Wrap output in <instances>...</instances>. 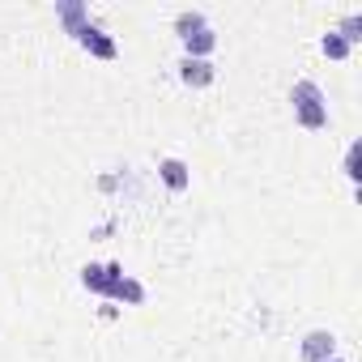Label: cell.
Instances as JSON below:
<instances>
[{
    "mask_svg": "<svg viewBox=\"0 0 362 362\" xmlns=\"http://www.w3.org/2000/svg\"><path fill=\"white\" fill-rule=\"evenodd\" d=\"M290 103H294V119H298L307 132L328 128V98H324V90H320L315 81H294Z\"/></svg>",
    "mask_w": 362,
    "mask_h": 362,
    "instance_id": "1",
    "label": "cell"
},
{
    "mask_svg": "<svg viewBox=\"0 0 362 362\" xmlns=\"http://www.w3.org/2000/svg\"><path fill=\"white\" fill-rule=\"evenodd\" d=\"M73 39L90 52V56H98V60H115L119 56V47H115V39L107 35V30H98L94 22H86L81 30H73Z\"/></svg>",
    "mask_w": 362,
    "mask_h": 362,
    "instance_id": "2",
    "label": "cell"
},
{
    "mask_svg": "<svg viewBox=\"0 0 362 362\" xmlns=\"http://www.w3.org/2000/svg\"><path fill=\"white\" fill-rule=\"evenodd\" d=\"M298 354H303V362H324V358H337V337H332L328 328H311V332L303 337Z\"/></svg>",
    "mask_w": 362,
    "mask_h": 362,
    "instance_id": "3",
    "label": "cell"
},
{
    "mask_svg": "<svg viewBox=\"0 0 362 362\" xmlns=\"http://www.w3.org/2000/svg\"><path fill=\"white\" fill-rule=\"evenodd\" d=\"M158 179H162L170 192H188L192 188V170H188L184 158H162L158 162Z\"/></svg>",
    "mask_w": 362,
    "mask_h": 362,
    "instance_id": "4",
    "label": "cell"
},
{
    "mask_svg": "<svg viewBox=\"0 0 362 362\" xmlns=\"http://www.w3.org/2000/svg\"><path fill=\"white\" fill-rule=\"evenodd\" d=\"M214 77H218V69L209 64V60H179V81H184L188 90H205V86H214Z\"/></svg>",
    "mask_w": 362,
    "mask_h": 362,
    "instance_id": "5",
    "label": "cell"
},
{
    "mask_svg": "<svg viewBox=\"0 0 362 362\" xmlns=\"http://www.w3.org/2000/svg\"><path fill=\"white\" fill-rule=\"evenodd\" d=\"M214 47H218V35H214L209 26L184 39V56H188V60H209V52H214Z\"/></svg>",
    "mask_w": 362,
    "mask_h": 362,
    "instance_id": "6",
    "label": "cell"
},
{
    "mask_svg": "<svg viewBox=\"0 0 362 362\" xmlns=\"http://www.w3.org/2000/svg\"><path fill=\"white\" fill-rule=\"evenodd\" d=\"M56 18L64 22V30H69V35H73V30H81V26L90 22V13H86L81 0H60V5H56Z\"/></svg>",
    "mask_w": 362,
    "mask_h": 362,
    "instance_id": "7",
    "label": "cell"
},
{
    "mask_svg": "<svg viewBox=\"0 0 362 362\" xmlns=\"http://www.w3.org/2000/svg\"><path fill=\"white\" fill-rule=\"evenodd\" d=\"M209 22H205V13H197V9H184V13H179L175 18V35L179 39H188V35H197V30H205Z\"/></svg>",
    "mask_w": 362,
    "mask_h": 362,
    "instance_id": "8",
    "label": "cell"
},
{
    "mask_svg": "<svg viewBox=\"0 0 362 362\" xmlns=\"http://www.w3.org/2000/svg\"><path fill=\"white\" fill-rule=\"evenodd\" d=\"M320 52H324L328 60H349V52H354V47H349V43H345L337 30H328V35L320 39Z\"/></svg>",
    "mask_w": 362,
    "mask_h": 362,
    "instance_id": "9",
    "label": "cell"
},
{
    "mask_svg": "<svg viewBox=\"0 0 362 362\" xmlns=\"http://www.w3.org/2000/svg\"><path fill=\"white\" fill-rule=\"evenodd\" d=\"M81 286L107 298V264H86V269H81Z\"/></svg>",
    "mask_w": 362,
    "mask_h": 362,
    "instance_id": "10",
    "label": "cell"
},
{
    "mask_svg": "<svg viewBox=\"0 0 362 362\" xmlns=\"http://www.w3.org/2000/svg\"><path fill=\"white\" fill-rule=\"evenodd\" d=\"M115 303L141 307V303H145V286H141V281H132V277H124V281H119V290H115Z\"/></svg>",
    "mask_w": 362,
    "mask_h": 362,
    "instance_id": "11",
    "label": "cell"
},
{
    "mask_svg": "<svg viewBox=\"0 0 362 362\" xmlns=\"http://www.w3.org/2000/svg\"><path fill=\"white\" fill-rule=\"evenodd\" d=\"M337 35L354 47L358 39H362V13H349V18H341V26H337Z\"/></svg>",
    "mask_w": 362,
    "mask_h": 362,
    "instance_id": "12",
    "label": "cell"
},
{
    "mask_svg": "<svg viewBox=\"0 0 362 362\" xmlns=\"http://www.w3.org/2000/svg\"><path fill=\"white\" fill-rule=\"evenodd\" d=\"M345 175L358 184V175H362V170H358V145H349V149H345Z\"/></svg>",
    "mask_w": 362,
    "mask_h": 362,
    "instance_id": "13",
    "label": "cell"
},
{
    "mask_svg": "<svg viewBox=\"0 0 362 362\" xmlns=\"http://www.w3.org/2000/svg\"><path fill=\"white\" fill-rule=\"evenodd\" d=\"M324 362H345V358H324Z\"/></svg>",
    "mask_w": 362,
    "mask_h": 362,
    "instance_id": "14",
    "label": "cell"
}]
</instances>
